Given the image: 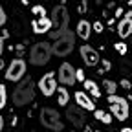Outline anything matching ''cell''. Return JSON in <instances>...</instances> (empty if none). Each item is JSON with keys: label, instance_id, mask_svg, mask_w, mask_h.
Returning <instances> with one entry per match:
<instances>
[{"label": "cell", "instance_id": "7a4b0ae2", "mask_svg": "<svg viewBox=\"0 0 132 132\" xmlns=\"http://www.w3.org/2000/svg\"><path fill=\"white\" fill-rule=\"evenodd\" d=\"M52 33H50V37H52L53 40L55 39H59L64 31H68V24H70V13H68V9H66L64 6H57V7H53V11H52Z\"/></svg>", "mask_w": 132, "mask_h": 132}, {"label": "cell", "instance_id": "7402d4cb", "mask_svg": "<svg viewBox=\"0 0 132 132\" xmlns=\"http://www.w3.org/2000/svg\"><path fill=\"white\" fill-rule=\"evenodd\" d=\"M31 13L35 15V16H48V15H46V9H44L42 6H33V7H31Z\"/></svg>", "mask_w": 132, "mask_h": 132}, {"label": "cell", "instance_id": "9c48e42d", "mask_svg": "<svg viewBox=\"0 0 132 132\" xmlns=\"http://www.w3.org/2000/svg\"><path fill=\"white\" fill-rule=\"evenodd\" d=\"M75 68L70 64V62H62L61 66H59V72H57V81L61 82V85H64V86H73L75 82H77V75H75Z\"/></svg>", "mask_w": 132, "mask_h": 132}, {"label": "cell", "instance_id": "d6986e66", "mask_svg": "<svg viewBox=\"0 0 132 132\" xmlns=\"http://www.w3.org/2000/svg\"><path fill=\"white\" fill-rule=\"evenodd\" d=\"M103 88L108 95L116 94V90H118V85H116V81H110V79H103Z\"/></svg>", "mask_w": 132, "mask_h": 132}, {"label": "cell", "instance_id": "cb8c5ba5", "mask_svg": "<svg viewBox=\"0 0 132 132\" xmlns=\"http://www.w3.org/2000/svg\"><path fill=\"white\" fill-rule=\"evenodd\" d=\"M6 20H7V15H6L4 7L0 6V26H4V24H6Z\"/></svg>", "mask_w": 132, "mask_h": 132}, {"label": "cell", "instance_id": "484cf974", "mask_svg": "<svg viewBox=\"0 0 132 132\" xmlns=\"http://www.w3.org/2000/svg\"><path fill=\"white\" fill-rule=\"evenodd\" d=\"M101 64H103V70H105V72H108V70L112 68V62L106 61V59H101Z\"/></svg>", "mask_w": 132, "mask_h": 132}, {"label": "cell", "instance_id": "83f0119b", "mask_svg": "<svg viewBox=\"0 0 132 132\" xmlns=\"http://www.w3.org/2000/svg\"><path fill=\"white\" fill-rule=\"evenodd\" d=\"M75 75H77V81H81V82H85V81H86L85 72H82V70H77V72H75Z\"/></svg>", "mask_w": 132, "mask_h": 132}, {"label": "cell", "instance_id": "4dcf8cb0", "mask_svg": "<svg viewBox=\"0 0 132 132\" xmlns=\"http://www.w3.org/2000/svg\"><path fill=\"white\" fill-rule=\"evenodd\" d=\"M4 53V35H0V55Z\"/></svg>", "mask_w": 132, "mask_h": 132}, {"label": "cell", "instance_id": "d6a6232c", "mask_svg": "<svg viewBox=\"0 0 132 132\" xmlns=\"http://www.w3.org/2000/svg\"><path fill=\"white\" fill-rule=\"evenodd\" d=\"M121 132H132V127H123Z\"/></svg>", "mask_w": 132, "mask_h": 132}, {"label": "cell", "instance_id": "836d02e7", "mask_svg": "<svg viewBox=\"0 0 132 132\" xmlns=\"http://www.w3.org/2000/svg\"><path fill=\"white\" fill-rule=\"evenodd\" d=\"M85 132H94V130H92V127H88V125H85Z\"/></svg>", "mask_w": 132, "mask_h": 132}, {"label": "cell", "instance_id": "5b68a950", "mask_svg": "<svg viewBox=\"0 0 132 132\" xmlns=\"http://www.w3.org/2000/svg\"><path fill=\"white\" fill-rule=\"evenodd\" d=\"M108 105H110V110L114 114V118L118 119V121H125L128 119V116H130V106H128V101L125 97L121 95H108Z\"/></svg>", "mask_w": 132, "mask_h": 132}, {"label": "cell", "instance_id": "30bf717a", "mask_svg": "<svg viewBox=\"0 0 132 132\" xmlns=\"http://www.w3.org/2000/svg\"><path fill=\"white\" fill-rule=\"evenodd\" d=\"M81 52V59L82 62H85L86 66H90V68H95L97 64H101V55H99V52H95V48L90 46V44H82L79 48Z\"/></svg>", "mask_w": 132, "mask_h": 132}, {"label": "cell", "instance_id": "ac0fdd59", "mask_svg": "<svg viewBox=\"0 0 132 132\" xmlns=\"http://www.w3.org/2000/svg\"><path fill=\"white\" fill-rule=\"evenodd\" d=\"M57 94H59V105H61V106H66V105H68V101H70V94H68V90H66V86H64V85L59 86V88H57Z\"/></svg>", "mask_w": 132, "mask_h": 132}, {"label": "cell", "instance_id": "4fadbf2b", "mask_svg": "<svg viewBox=\"0 0 132 132\" xmlns=\"http://www.w3.org/2000/svg\"><path fill=\"white\" fill-rule=\"evenodd\" d=\"M31 28H33V31H35L37 35L48 33L50 29H52V19H50V16H39L37 20L31 22Z\"/></svg>", "mask_w": 132, "mask_h": 132}, {"label": "cell", "instance_id": "ba28073f", "mask_svg": "<svg viewBox=\"0 0 132 132\" xmlns=\"http://www.w3.org/2000/svg\"><path fill=\"white\" fill-rule=\"evenodd\" d=\"M57 82H59V81L55 79V73H53V72L44 73V75L40 77V81H39V90H40V94H42L44 97H52V95L57 92V88H59Z\"/></svg>", "mask_w": 132, "mask_h": 132}, {"label": "cell", "instance_id": "52a82bcc", "mask_svg": "<svg viewBox=\"0 0 132 132\" xmlns=\"http://www.w3.org/2000/svg\"><path fill=\"white\" fill-rule=\"evenodd\" d=\"M24 75H26V62H24V59H20V57L13 59L9 62V66H7V70H6V79L16 82V81H22Z\"/></svg>", "mask_w": 132, "mask_h": 132}, {"label": "cell", "instance_id": "44dd1931", "mask_svg": "<svg viewBox=\"0 0 132 132\" xmlns=\"http://www.w3.org/2000/svg\"><path fill=\"white\" fill-rule=\"evenodd\" d=\"M114 50H116V52H118L119 55H125V53L128 52V50H127V44H125V40L116 42V44H114Z\"/></svg>", "mask_w": 132, "mask_h": 132}, {"label": "cell", "instance_id": "3957f363", "mask_svg": "<svg viewBox=\"0 0 132 132\" xmlns=\"http://www.w3.org/2000/svg\"><path fill=\"white\" fill-rule=\"evenodd\" d=\"M75 31H64L62 35L59 39H55L53 46H52V52L53 55L57 57H66V55H70L73 52V48H75Z\"/></svg>", "mask_w": 132, "mask_h": 132}, {"label": "cell", "instance_id": "5bb4252c", "mask_svg": "<svg viewBox=\"0 0 132 132\" xmlns=\"http://www.w3.org/2000/svg\"><path fill=\"white\" fill-rule=\"evenodd\" d=\"M73 97H75V103H77L82 110H95V105H94V101L90 99V95H88L86 92L77 90V92L73 94Z\"/></svg>", "mask_w": 132, "mask_h": 132}, {"label": "cell", "instance_id": "9a60e30c", "mask_svg": "<svg viewBox=\"0 0 132 132\" xmlns=\"http://www.w3.org/2000/svg\"><path fill=\"white\" fill-rule=\"evenodd\" d=\"M90 33H92V24L88 20H79L77 22V28H75V35L77 37H81L82 40H88Z\"/></svg>", "mask_w": 132, "mask_h": 132}, {"label": "cell", "instance_id": "d590c367", "mask_svg": "<svg viewBox=\"0 0 132 132\" xmlns=\"http://www.w3.org/2000/svg\"><path fill=\"white\" fill-rule=\"evenodd\" d=\"M128 6H132V0H128Z\"/></svg>", "mask_w": 132, "mask_h": 132}, {"label": "cell", "instance_id": "8d00e7d4", "mask_svg": "<svg viewBox=\"0 0 132 132\" xmlns=\"http://www.w3.org/2000/svg\"><path fill=\"white\" fill-rule=\"evenodd\" d=\"M72 132H77V130H72Z\"/></svg>", "mask_w": 132, "mask_h": 132}, {"label": "cell", "instance_id": "d4e9b609", "mask_svg": "<svg viewBox=\"0 0 132 132\" xmlns=\"http://www.w3.org/2000/svg\"><path fill=\"white\" fill-rule=\"evenodd\" d=\"M92 29H94L95 33H103V29H105V26H103L101 22H97V20H95V24L92 26Z\"/></svg>", "mask_w": 132, "mask_h": 132}, {"label": "cell", "instance_id": "1f68e13d", "mask_svg": "<svg viewBox=\"0 0 132 132\" xmlns=\"http://www.w3.org/2000/svg\"><path fill=\"white\" fill-rule=\"evenodd\" d=\"M2 128H4V118H2V114H0V132H2Z\"/></svg>", "mask_w": 132, "mask_h": 132}, {"label": "cell", "instance_id": "8992f818", "mask_svg": "<svg viewBox=\"0 0 132 132\" xmlns=\"http://www.w3.org/2000/svg\"><path fill=\"white\" fill-rule=\"evenodd\" d=\"M40 123L46 127V128H52V132H61L64 128V125L61 123V116L55 108H50V106H44L40 110V116H39Z\"/></svg>", "mask_w": 132, "mask_h": 132}, {"label": "cell", "instance_id": "ffe728a7", "mask_svg": "<svg viewBox=\"0 0 132 132\" xmlns=\"http://www.w3.org/2000/svg\"><path fill=\"white\" fill-rule=\"evenodd\" d=\"M7 103V88L4 82H0V110H2Z\"/></svg>", "mask_w": 132, "mask_h": 132}, {"label": "cell", "instance_id": "e0dca14e", "mask_svg": "<svg viewBox=\"0 0 132 132\" xmlns=\"http://www.w3.org/2000/svg\"><path fill=\"white\" fill-rule=\"evenodd\" d=\"M94 116L97 121H101L103 125H112V116L105 110H94Z\"/></svg>", "mask_w": 132, "mask_h": 132}, {"label": "cell", "instance_id": "e575fe53", "mask_svg": "<svg viewBox=\"0 0 132 132\" xmlns=\"http://www.w3.org/2000/svg\"><path fill=\"white\" fill-rule=\"evenodd\" d=\"M4 66H6V64H4V61L0 59V70H4Z\"/></svg>", "mask_w": 132, "mask_h": 132}, {"label": "cell", "instance_id": "8fae6325", "mask_svg": "<svg viewBox=\"0 0 132 132\" xmlns=\"http://www.w3.org/2000/svg\"><path fill=\"white\" fill-rule=\"evenodd\" d=\"M66 119H68L73 127H77V128H85V123H86V116H85V112H82V108L75 103V105H72V106H68L66 108Z\"/></svg>", "mask_w": 132, "mask_h": 132}, {"label": "cell", "instance_id": "7c38bea8", "mask_svg": "<svg viewBox=\"0 0 132 132\" xmlns=\"http://www.w3.org/2000/svg\"><path fill=\"white\" fill-rule=\"evenodd\" d=\"M118 35L125 40L132 35V9L125 13V16L118 22Z\"/></svg>", "mask_w": 132, "mask_h": 132}, {"label": "cell", "instance_id": "4316f807", "mask_svg": "<svg viewBox=\"0 0 132 132\" xmlns=\"http://www.w3.org/2000/svg\"><path fill=\"white\" fill-rule=\"evenodd\" d=\"M119 85H121V86H123L125 90H130V88H132V82H130L128 79H123V81L119 82Z\"/></svg>", "mask_w": 132, "mask_h": 132}, {"label": "cell", "instance_id": "277c9868", "mask_svg": "<svg viewBox=\"0 0 132 132\" xmlns=\"http://www.w3.org/2000/svg\"><path fill=\"white\" fill-rule=\"evenodd\" d=\"M53 52H52V46L50 42H37L31 46V52H29V62L33 66H46L52 59Z\"/></svg>", "mask_w": 132, "mask_h": 132}, {"label": "cell", "instance_id": "2e32d148", "mask_svg": "<svg viewBox=\"0 0 132 132\" xmlns=\"http://www.w3.org/2000/svg\"><path fill=\"white\" fill-rule=\"evenodd\" d=\"M85 90L92 95V97H101V88H99L97 85H95V81H92V79H86L85 81Z\"/></svg>", "mask_w": 132, "mask_h": 132}, {"label": "cell", "instance_id": "f1b7e54d", "mask_svg": "<svg viewBox=\"0 0 132 132\" xmlns=\"http://www.w3.org/2000/svg\"><path fill=\"white\" fill-rule=\"evenodd\" d=\"M77 9H79V13H86V9H88L86 7V0H81V4H79Z\"/></svg>", "mask_w": 132, "mask_h": 132}, {"label": "cell", "instance_id": "603a6c76", "mask_svg": "<svg viewBox=\"0 0 132 132\" xmlns=\"http://www.w3.org/2000/svg\"><path fill=\"white\" fill-rule=\"evenodd\" d=\"M121 70H123V73H130V75H132V62H130V61H123Z\"/></svg>", "mask_w": 132, "mask_h": 132}, {"label": "cell", "instance_id": "6da1fadb", "mask_svg": "<svg viewBox=\"0 0 132 132\" xmlns=\"http://www.w3.org/2000/svg\"><path fill=\"white\" fill-rule=\"evenodd\" d=\"M35 97V86H33V79L31 77H26L22 79L16 88L13 90V95H11V101L15 106H26L33 101Z\"/></svg>", "mask_w": 132, "mask_h": 132}, {"label": "cell", "instance_id": "f546056e", "mask_svg": "<svg viewBox=\"0 0 132 132\" xmlns=\"http://www.w3.org/2000/svg\"><path fill=\"white\" fill-rule=\"evenodd\" d=\"M123 16V7H116V19H121Z\"/></svg>", "mask_w": 132, "mask_h": 132}]
</instances>
